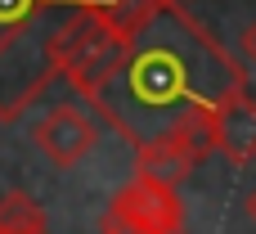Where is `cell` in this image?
<instances>
[{
  "label": "cell",
  "mask_w": 256,
  "mask_h": 234,
  "mask_svg": "<svg viewBox=\"0 0 256 234\" xmlns=\"http://www.w3.org/2000/svg\"><path fill=\"white\" fill-rule=\"evenodd\" d=\"M248 90L238 59L194 18L184 0H144L122 23V54L86 104L140 149L212 122V108Z\"/></svg>",
  "instance_id": "cell-1"
},
{
  "label": "cell",
  "mask_w": 256,
  "mask_h": 234,
  "mask_svg": "<svg viewBox=\"0 0 256 234\" xmlns=\"http://www.w3.org/2000/svg\"><path fill=\"white\" fill-rule=\"evenodd\" d=\"M99 234H184V203L176 189L135 176L112 194Z\"/></svg>",
  "instance_id": "cell-2"
},
{
  "label": "cell",
  "mask_w": 256,
  "mask_h": 234,
  "mask_svg": "<svg viewBox=\"0 0 256 234\" xmlns=\"http://www.w3.org/2000/svg\"><path fill=\"white\" fill-rule=\"evenodd\" d=\"M99 140V126H94V113L76 108V104H58L50 108L36 126H32V144L40 149V158H50L58 171L76 167Z\"/></svg>",
  "instance_id": "cell-3"
},
{
  "label": "cell",
  "mask_w": 256,
  "mask_h": 234,
  "mask_svg": "<svg viewBox=\"0 0 256 234\" xmlns=\"http://www.w3.org/2000/svg\"><path fill=\"white\" fill-rule=\"evenodd\" d=\"M212 153L248 167L256 158V99L248 90H234L225 95L216 108H212Z\"/></svg>",
  "instance_id": "cell-4"
},
{
  "label": "cell",
  "mask_w": 256,
  "mask_h": 234,
  "mask_svg": "<svg viewBox=\"0 0 256 234\" xmlns=\"http://www.w3.org/2000/svg\"><path fill=\"white\" fill-rule=\"evenodd\" d=\"M0 234H50L45 230V212L27 189H9L0 194Z\"/></svg>",
  "instance_id": "cell-5"
},
{
  "label": "cell",
  "mask_w": 256,
  "mask_h": 234,
  "mask_svg": "<svg viewBox=\"0 0 256 234\" xmlns=\"http://www.w3.org/2000/svg\"><path fill=\"white\" fill-rule=\"evenodd\" d=\"M238 50H243V59H248V63L256 68V18L248 23V27H243V36H238Z\"/></svg>",
  "instance_id": "cell-6"
},
{
  "label": "cell",
  "mask_w": 256,
  "mask_h": 234,
  "mask_svg": "<svg viewBox=\"0 0 256 234\" xmlns=\"http://www.w3.org/2000/svg\"><path fill=\"white\" fill-rule=\"evenodd\" d=\"M248 216H252V225H256V189L248 194Z\"/></svg>",
  "instance_id": "cell-7"
},
{
  "label": "cell",
  "mask_w": 256,
  "mask_h": 234,
  "mask_svg": "<svg viewBox=\"0 0 256 234\" xmlns=\"http://www.w3.org/2000/svg\"><path fill=\"white\" fill-rule=\"evenodd\" d=\"M63 5H76V0H63Z\"/></svg>",
  "instance_id": "cell-8"
}]
</instances>
